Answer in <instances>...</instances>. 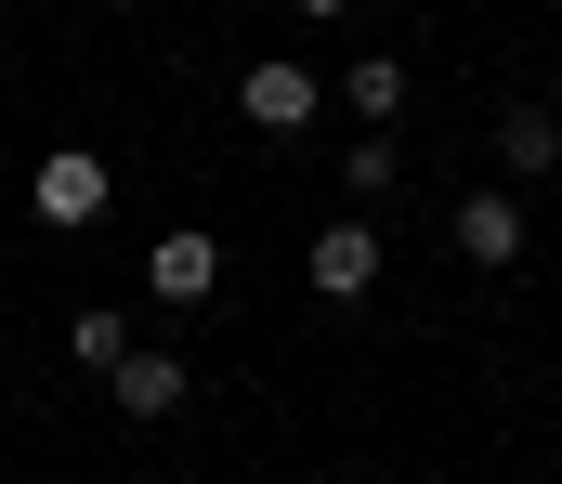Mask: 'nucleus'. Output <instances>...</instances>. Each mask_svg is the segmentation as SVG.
<instances>
[{"label":"nucleus","instance_id":"10","mask_svg":"<svg viewBox=\"0 0 562 484\" xmlns=\"http://www.w3.org/2000/svg\"><path fill=\"white\" fill-rule=\"evenodd\" d=\"M66 353H79V367H119V353H132V315H66Z\"/></svg>","mask_w":562,"mask_h":484},{"label":"nucleus","instance_id":"8","mask_svg":"<svg viewBox=\"0 0 562 484\" xmlns=\"http://www.w3.org/2000/svg\"><path fill=\"white\" fill-rule=\"evenodd\" d=\"M497 158L510 170H562V119L550 105H510V119H497Z\"/></svg>","mask_w":562,"mask_h":484},{"label":"nucleus","instance_id":"9","mask_svg":"<svg viewBox=\"0 0 562 484\" xmlns=\"http://www.w3.org/2000/svg\"><path fill=\"white\" fill-rule=\"evenodd\" d=\"M340 183H353V196H393V183H406V145H393V132H353Z\"/></svg>","mask_w":562,"mask_h":484},{"label":"nucleus","instance_id":"1","mask_svg":"<svg viewBox=\"0 0 562 484\" xmlns=\"http://www.w3.org/2000/svg\"><path fill=\"white\" fill-rule=\"evenodd\" d=\"M105 196H119V170L92 158V145H53V158H40V223H53V236H92Z\"/></svg>","mask_w":562,"mask_h":484},{"label":"nucleus","instance_id":"6","mask_svg":"<svg viewBox=\"0 0 562 484\" xmlns=\"http://www.w3.org/2000/svg\"><path fill=\"white\" fill-rule=\"evenodd\" d=\"M458 249H471V262H524V196H510V183L458 196Z\"/></svg>","mask_w":562,"mask_h":484},{"label":"nucleus","instance_id":"13","mask_svg":"<svg viewBox=\"0 0 562 484\" xmlns=\"http://www.w3.org/2000/svg\"><path fill=\"white\" fill-rule=\"evenodd\" d=\"M0 223H13V196H0Z\"/></svg>","mask_w":562,"mask_h":484},{"label":"nucleus","instance_id":"3","mask_svg":"<svg viewBox=\"0 0 562 484\" xmlns=\"http://www.w3.org/2000/svg\"><path fill=\"white\" fill-rule=\"evenodd\" d=\"M236 105H249V132H314V105H327V92H314V66H288V53H262V66H249V79H236Z\"/></svg>","mask_w":562,"mask_h":484},{"label":"nucleus","instance_id":"2","mask_svg":"<svg viewBox=\"0 0 562 484\" xmlns=\"http://www.w3.org/2000/svg\"><path fill=\"white\" fill-rule=\"evenodd\" d=\"M301 275H314V302H367V289H380V223H367V210H340V223L301 249Z\"/></svg>","mask_w":562,"mask_h":484},{"label":"nucleus","instance_id":"7","mask_svg":"<svg viewBox=\"0 0 562 484\" xmlns=\"http://www.w3.org/2000/svg\"><path fill=\"white\" fill-rule=\"evenodd\" d=\"M340 105H353V132H393V119H406V66H393V53H353Z\"/></svg>","mask_w":562,"mask_h":484},{"label":"nucleus","instance_id":"4","mask_svg":"<svg viewBox=\"0 0 562 484\" xmlns=\"http://www.w3.org/2000/svg\"><path fill=\"white\" fill-rule=\"evenodd\" d=\"M144 289H157V302H210V289H223V236H210V223H170V236L144 249Z\"/></svg>","mask_w":562,"mask_h":484},{"label":"nucleus","instance_id":"12","mask_svg":"<svg viewBox=\"0 0 562 484\" xmlns=\"http://www.w3.org/2000/svg\"><path fill=\"white\" fill-rule=\"evenodd\" d=\"M105 13H144V0H105Z\"/></svg>","mask_w":562,"mask_h":484},{"label":"nucleus","instance_id":"11","mask_svg":"<svg viewBox=\"0 0 562 484\" xmlns=\"http://www.w3.org/2000/svg\"><path fill=\"white\" fill-rule=\"evenodd\" d=\"M288 13H353V0H288Z\"/></svg>","mask_w":562,"mask_h":484},{"label":"nucleus","instance_id":"5","mask_svg":"<svg viewBox=\"0 0 562 484\" xmlns=\"http://www.w3.org/2000/svg\"><path fill=\"white\" fill-rule=\"evenodd\" d=\"M105 380H119V419H170V406L196 393V380H183V353H144V340L105 367Z\"/></svg>","mask_w":562,"mask_h":484}]
</instances>
